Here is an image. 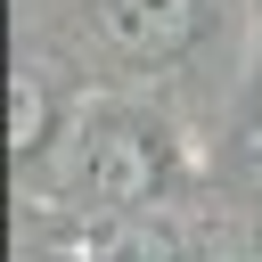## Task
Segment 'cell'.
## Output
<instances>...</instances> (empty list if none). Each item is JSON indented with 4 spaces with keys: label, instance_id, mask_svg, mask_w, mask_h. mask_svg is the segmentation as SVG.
Here are the masks:
<instances>
[{
    "label": "cell",
    "instance_id": "obj_3",
    "mask_svg": "<svg viewBox=\"0 0 262 262\" xmlns=\"http://www.w3.org/2000/svg\"><path fill=\"white\" fill-rule=\"evenodd\" d=\"M49 123H57V106H49V66H16V156L33 164V156H49Z\"/></svg>",
    "mask_w": 262,
    "mask_h": 262
},
{
    "label": "cell",
    "instance_id": "obj_1",
    "mask_svg": "<svg viewBox=\"0 0 262 262\" xmlns=\"http://www.w3.org/2000/svg\"><path fill=\"white\" fill-rule=\"evenodd\" d=\"M180 180V147L156 115L139 106H90L66 139V188L82 205H106V213H139L156 188Z\"/></svg>",
    "mask_w": 262,
    "mask_h": 262
},
{
    "label": "cell",
    "instance_id": "obj_2",
    "mask_svg": "<svg viewBox=\"0 0 262 262\" xmlns=\"http://www.w3.org/2000/svg\"><path fill=\"white\" fill-rule=\"evenodd\" d=\"M205 33V0H74V49L106 74H147L188 57Z\"/></svg>",
    "mask_w": 262,
    "mask_h": 262
}]
</instances>
